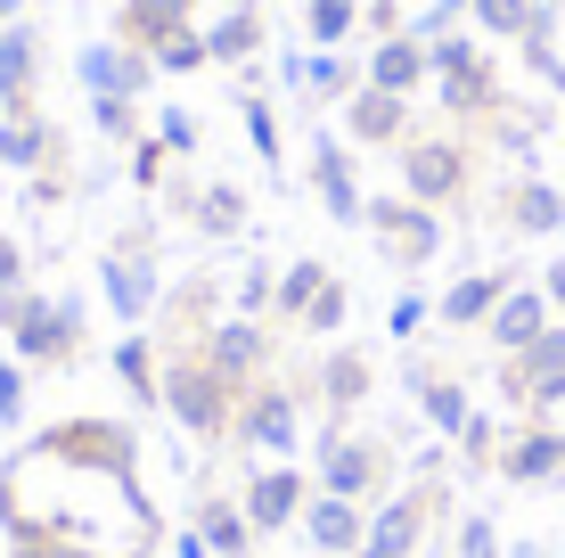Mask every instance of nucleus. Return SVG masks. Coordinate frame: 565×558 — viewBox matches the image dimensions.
<instances>
[{"label": "nucleus", "instance_id": "obj_1", "mask_svg": "<svg viewBox=\"0 0 565 558\" xmlns=\"http://www.w3.org/2000/svg\"><path fill=\"white\" fill-rule=\"evenodd\" d=\"M516 387H524V402H557L565 394V329H541L516 354Z\"/></svg>", "mask_w": 565, "mask_h": 558}, {"label": "nucleus", "instance_id": "obj_2", "mask_svg": "<svg viewBox=\"0 0 565 558\" xmlns=\"http://www.w3.org/2000/svg\"><path fill=\"white\" fill-rule=\"evenodd\" d=\"M541 329H550V296H509V304L492 313V337L509 345V354H524Z\"/></svg>", "mask_w": 565, "mask_h": 558}, {"label": "nucleus", "instance_id": "obj_3", "mask_svg": "<svg viewBox=\"0 0 565 558\" xmlns=\"http://www.w3.org/2000/svg\"><path fill=\"white\" fill-rule=\"evenodd\" d=\"M565 468V435H524V444L509 452V476H524V485H541V476Z\"/></svg>", "mask_w": 565, "mask_h": 558}, {"label": "nucleus", "instance_id": "obj_4", "mask_svg": "<svg viewBox=\"0 0 565 558\" xmlns=\"http://www.w3.org/2000/svg\"><path fill=\"white\" fill-rule=\"evenodd\" d=\"M516 222L524 230H557L565 222V198H557V189H541V181H524L516 189Z\"/></svg>", "mask_w": 565, "mask_h": 558}, {"label": "nucleus", "instance_id": "obj_5", "mask_svg": "<svg viewBox=\"0 0 565 558\" xmlns=\"http://www.w3.org/2000/svg\"><path fill=\"white\" fill-rule=\"evenodd\" d=\"M476 9H483V25H492V33H533L541 25L533 0H476Z\"/></svg>", "mask_w": 565, "mask_h": 558}, {"label": "nucleus", "instance_id": "obj_6", "mask_svg": "<svg viewBox=\"0 0 565 558\" xmlns=\"http://www.w3.org/2000/svg\"><path fill=\"white\" fill-rule=\"evenodd\" d=\"M411 181L426 189V198H443V189H451V181H459V157H451V148H426V157L411 165Z\"/></svg>", "mask_w": 565, "mask_h": 558}, {"label": "nucleus", "instance_id": "obj_7", "mask_svg": "<svg viewBox=\"0 0 565 558\" xmlns=\"http://www.w3.org/2000/svg\"><path fill=\"white\" fill-rule=\"evenodd\" d=\"M377 83H385V91H402V83H418V50H411V42H394V50H377Z\"/></svg>", "mask_w": 565, "mask_h": 558}, {"label": "nucleus", "instance_id": "obj_8", "mask_svg": "<svg viewBox=\"0 0 565 558\" xmlns=\"http://www.w3.org/2000/svg\"><path fill=\"white\" fill-rule=\"evenodd\" d=\"M492 304H500V280H467L451 296V320H476V313H492Z\"/></svg>", "mask_w": 565, "mask_h": 558}, {"label": "nucleus", "instance_id": "obj_9", "mask_svg": "<svg viewBox=\"0 0 565 558\" xmlns=\"http://www.w3.org/2000/svg\"><path fill=\"white\" fill-rule=\"evenodd\" d=\"M550 304L565 313V263H550Z\"/></svg>", "mask_w": 565, "mask_h": 558}]
</instances>
